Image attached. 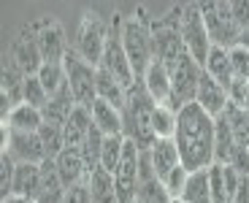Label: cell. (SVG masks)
<instances>
[{"label":"cell","instance_id":"cell-1","mask_svg":"<svg viewBox=\"0 0 249 203\" xmlns=\"http://www.w3.org/2000/svg\"><path fill=\"white\" fill-rule=\"evenodd\" d=\"M174 141L187 171H206L214 166V117H209L198 103L179 109Z\"/></svg>","mask_w":249,"mask_h":203},{"label":"cell","instance_id":"cell-2","mask_svg":"<svg viewBox=\"0 0 249 203\" xmlns=\"http://www.w3.org/2000/svg\"><path fill=\"white\" fill-rule=\"evenodd\" d=\"M157 103L152 100V95L146 92L143 81L138 79L136 84L127 90L124 98V109H122V133L127 141H133L141 152L152 149L155 138V128H152V117H155Z\"/></svg>","mask_w":249,"mask_h":203},{"label":"cell","instance_id":"cell-3","mask_svg":"<svg viewBox=\"0 0 249 203\" xmlns=\"http://www.w3.org/2000/svg\"><path fill=\"white\" fill-rule=\"evenodd\" d=\"M119 38H122L124 55L130 60V68L136 79H143V74L149 71V65L155 62V38H152V22L133 14L122 22L119 27Z\"/></svg>","mask_w":249,"mask_h":203},{"label":"cell","instance_id":"cell-4","mask_svg":"<svg viewBox=\"0 0 249 203\" xmlns=\"http://www.w3.org/2000/svg\"><path fill=\"white\" fill-rule=\"evenodd\" d=\"M179 14H181V6H176V8H171L168 14L157 17V22H152L155 60L162 62L168 71L187 55L184 41H181V33H179Z\"/></svg>","mask_w":249,"mask_h":203},{"label":"cell","instance_id":"cell-5","mask_svg":"<svg viewBox=\"0 0 249 203\" xmlns=\"http://www.w3.org/2000/svg\"><path fill=\"white\" fill-rule=\"evenodd\" d=\"M179 33H181L187 55L193 57L198 65H203L214 43L209 38V30H206V19H203V11H200V3H187V6H181Z\"/></svg>","mask_w":249,"mask_h":203},{"label":"cell","instance_id":"cell-6","mask_svg":"<svg viewBox=\"0 0 249 203\" xmlns=\"http://www.w3.org/2000/svg\"><path fill=\"white\" fill-rule=\"evenodd\" d=\"M200 11H203L206 30H209V38H212L214 46H222V49L238 46L244 30L233 19L231 3H200Z\"/></svg>","mask_w":249,"mask_h":203},{"label":"cell","instance_id":"cell-7","mask_svg":"<svg viewBox=\"0 0 249 203\" xmlns=\"http://www.w3.org/2000/svg\"><path fill=\"white\" fill-rule=\"evenodd\" d=\"M65 68V76H68V87L71 95H73L76 106H84V109H92V103L98 100V90H95V79H98V68L89 65L87 60H81L73 49L65 55L62 60Z\"/></svg>","mask_w":249,"mask_h":203},{"label":"cell","instance_id":"cell-8","mask_svg":"<svg viewBox=\"0 0 249 203\" xmlns=\"http://www.w3.org/2000/svg\"><path fill=\"white\" fill-rule=\"evenodd\" d=\"M108 33H111V30L106 27V22H103L95 11H87L84 17H81L79 30H76L73 52L81 57V60H87L89 65L98 68L100 65V57H103V49H106Z\"/></svg>","mask_w":249,"mask_h":203},{"label":"cell","instance_id":"cell-9","mask_svg":"<svg viewBox=\"0 0 249 203\" xmlns=\"http://www.w3.org/2000/svg\"><path fill=\"white\" fill-rule=\"evenodd\" d=\"M200 76H203V65H198L190 55H184L171 68V109L179 111L187 103H195Z\"/></svg>","mask_w":249,"mask_h":203},{"label":"cell","instance_id":"cell-10","mask_svg":"<svg viewBox=\"0 0 249 203\" xmlns=\"http://www.w3.org/2000/svg\"><path fill=\"white\" fill-rule=\"evenodd\" d=\"M138 163H141V149L133 141H124V152L114 171V187H117L119 203H136L138 195Z\"/></svg>","mask_w":249,"mask_h":203},{"label":"cell","instance_id":"cell-11","mask_svg":"<svg viewBox=\"0 0 249 203\" xmlns=\"http://www.w3.org/2000/svg\"><path fill=\"white\" fill-rule=\"evenodd\" d=\"M36 30V41H38V49H41V57L44 62H62L65 55L71 52L68 46V38H65V30L57 19H41L33 25Z\"/></svg>","mask_w":249,"mask_h":203},{"label":"cell","instance_id":"cell-12","mask_svg":"<svg viewBox=\"0 0 249 203\" xmlns=\"http://www.w3.org/2000/svg\"><path fill=\"white\" fill-rule=\"evenodd\" d=\"M3 152L11 154L17 163H36V166H41L44 160H49L38 133H17V130L6 128V125H3Z\"/></svg>","mask_w":249,"mask_h":203},{"label":"cell","instance_id":"cell-13","mask_svg":"<svg viewBox=\"0 0 249 203\" xmlns=\"http://www.w3.org/2000/svg\"><path fill=\"white\" fill-rule=\"evenodd\" d=\"M106 74H111L124 90H130L136 84V74L130 68V60L124 55V46H122V38H119V30H111L108 33V41H106V49H103V57H100V65Z\"/></svg>","mask_w":249,"mask_h":203},{"label":"cell","instance_id":"cell-14","mask_svg":"<svg viewBox=\"0 0 249 203\" xmlns=\"http://www.w3.org/2000/svg\"><path fill=\"white\" fill-rule=\"evenodd\" d=\"M8 60H11L25 76H38V71L44 68V57H41V49H38L33 25H27L25 30L17 36V41L11 43V52H8Z\"/></svg>","mask_w":249,"mask_h":203},{"label":"cell","instance_id":"cell-15","mask_svg":"<svg viewBox=\"0 0 249 203\" xmlns=\"http://www.w3.org/2000/svg\"><path fill=\"white\" fill-rule=\"evenodd\" d=\"M195 103H198L209 117L217 119V117H222L225 109L231 106V98H228V90H225L222 84H217V81L203 71L200 84H198V95H195Z\"/></svg>","mask_w":249,"mask_h":203},{"label":"cell","instance_id":"cell-16","mask_svg":"<svg viewBox=\"0 0 249 203\" xmlns=\"http://www.w3.org/2000/svg\"><path fill=\"white\" fill-rule=\"evenodd\" d=\"M238 182H241V176H238L231 166H219V163H214V166L209 168L212 203H233V195H236Z\"/></svg>","mask_w":249,"mask_h":203},{"label":"cell","instance_id":"cell-17","mask_svg":"<svg viewBox=\"0 0 249 203\" xmlns=\"http://www.w3.org/2000/svg\"><path fill=\"white\" fill-rule=\"evenodd\" d=\"M38 187H41V166L36 163H17L11 182V198H22V201L36 203Z\"/></svg>","mask_w":249,"mask_h":203},{"label":"cell","instance_id":"cell-18","mask_svg":"<svg viewBox=\"0 0 249 203\" xmlns=\"http://www.w3.org/2000/svg\"><path fill=\"white\" fill-rule=\"evenodd\" d=\"M54 166H57V173H60V179H62L65 187L81 185V182H87V176H89V171H87V166H84V157H81L79 149H62V152L54 157Z\"/></svg>","mask_w":249,"mask_h":203},{"label":"cell","instance_id":"cell-19","mask_svg":"<svg viewBox=\"0 0 249 203\" xmlns=\"http://www.w3.org/2000/svg\"><path fill=\"white\" fill-rule=\"evenodd\" d=\"M149 160H152V168L160 179H165L171 171L181 166V154H179V147H176L174 138H157L149 149Z\"/></svg>","mask_w":249,"mask_h":203},{"label":"cell","instance_id":"cell-20","mask_svg":"<svg viewBox=\"0 0 249 203\" xmlns=\"http://www.w3.org/2000/svg\"><path fill=\"white\" fill-rule=\"evenodd\" d=\"M89 130H92V114L84 106H76L71 111L68 122L62 125V133H65V149H81V144L87 141Z\"/></svg>","mask_w":249,"mask_h":203},{"label":"cell","instance_id":"cell-21","mask_svg":"<svg viewBox=\"0 0 249 203\" xmlns=\"http://www.w3.org/2000/svg\"><path fill=\"white\" fill-rule=\"evenodd\" d=\"M143 87H146V92L152 95L157 106H168L171 103V71L162 62H152L149 71L143 74Z\"/></svg>","mask_w":249,"mask_h":203},{"label":"cell","instance_id":"cell-22","mask_svg":"<svg viewBox=\"0 0 249 203\" xmlns=\"http://www.w3.org/2000/svg\"><path fill=\"white\" fill-rule=\"evenodd\" d=\"M65 192H68V187L62 185L54 160H44L41 163V187H38L36 203H62Z\"/></svg>","mask_w":249,"mask_h":203},{"label":"cell","instance_id":"cell-23","mask_svg":"<svg viewBox=\"0 0 249 203\" xmlns=\"http://www.w3.org/2000/svg\"><path fill=\"white\" fill-rule=\"evenodd\" d=\"M203 71L217 84H222L225 90L236 81V74H233V65H231V52L222 49V46H212V52H209V57L203 62Z\"/></svg>","mask_w":249,"mask_h":203},{"label":"cell","instance_id":"cell-24","mask_svg":"<svg viewBox=\"0 0 249 203\" xmlns=\"http://www.w3.org/2000/svg\"><path fill=\"white\" fill-rule=\"evenodd\" d=\"M3 125L17 130V133H38L41 125H44V111L33 109L27 103H19L8 111V117L3 119Z\"/></svg>","mask_w":249,"mask_h":203},{"label":"cell","instance_id":"cell-25","mask_svg":"<svg viewBox=\"0 0 249 203\" xmlns=\"http://www.w3.org/2000/svg\"><path fill=\"white\" fill-rule=\"evenodd\" d=\"M89 114H92V125L103 135H124L122 133V111L114 109L111 103H106V100H95L92 109H89Z\"/></svg>","mask_w":249,"mask_h":203},{"label":"cell","instance_id":"cell-26","mask_svg":"<svg viewBox=\"0 0 249 203\" xmlns=\"http://www.w3.org/2000/svg\"><path fill=\"white\" fill-rule=\"evenodd\" d=\"M25 81H27V76L6 57V60H3V95H0V100H6V103H11V106H19L22 103Z\"/></svg>","mask_w":249,"mask_h":203},{"label":"cell","instance_id":"cell-27","mask_svg":"<svg viewBox=\"0 0 249 203\" xmlns=\"http://www.w3.org/2000/svg\"><path fill=\"white\" fill-rule=\"evenodd\" d=\"M87 187L92 203H119L117 201V187H114V173H108L106 168H98L87 176Z\"/></svg>","mask_w":249,"mask_h":203},{"label":"cell","instance_id":"cell-28","mask_svg":"<svg viewBox=\"0 0 249 203\" xmlns=\"http://www.w3.org/2000/svg\"><path fill=\"white\" fill-rule=\"evenodd\" d=\"M236 149H238V144H236V138H233L228 122H225V117H217L214 119V163L228 166Z\"/></svg>","mask_w":249,"mask_h":203},{"label":"cell","instance_id":"cell-29","mask_svg":"<svg viewBox=\"0 0 249 203\" xmlns=\"http://www.w3.org/2000/svg\"><path fill=\"white\" fill-rule=\"evenodd\" d=\"M95 90H98V100H106L114 109L122 111L124 109V98H127V90L114 79L111 74H106L103 68H98V79H95Z\"/></svg>","mask_w":249,"mask_h":203},{"label":"cell","instance_id":"cell-30","mask_svg":"<svg viewBox=\"0 0 249 203\" xmlns=\"http://www.w3.org/2000/svg\"><path fill=\"white\" fill-rule=\"evenodd\" d=\"M179 201L184 203H212V185H209V168L206 171H190Z\"/></svg>","mask_w":249,"mask_h":203},{"label":"cell","instance_id":"cell-31","mask_svg":"<svg viewBox=\"0 0 249 203\" xmlns=\"http://www.w3.org/2000/svg\"><path fill=\"white\" fill-rule=\"evenodd\" d=\"M222 117H225V122H228V128H231V133H233L238 147H249V111L228 106Z\"/></svg>","mask_w":249,"mask_h":203},{"label":"cell","instance_id":"cell-32","mask_svg":"<svg viewBox=\"0 0 249 203\" xmlns=\"http://www.w3.org/2000/svg\"><path fill=\"white\" fill-rule=\"evenodd\" d=\"M38 79L44 84V90L49 92V100L60 92L62 87L68 84V76H65V68L62 62H44V68L38 71Z\"/></svg>","mask_w":249,"mask_h":203},{"label":"cell","instance_id":"cell-33","mask_svg":"<svg viewBox=\"0 0 249 203\" xmlns=\"http://www.w3.org/2000/svg\"><path fill=\"white\" fill-rule=\"evenodd\" d=\"M176 125H179V111L171 106H157L155 117H152V128H155V138H174Z\"/></svg>","mask_w":249,"mask_h":203},{"label":"cell","instance_id":"cell-34","mask_svg":"<svg viewBox=\"0 0 249 203\" xmlns=\"http://www.w3.org/2000/svg\"><path fill=\"white\" fill-rule=\"evenodd\" d=\"M38 138L44 144V152L49 160H54L57 154L65 149V133H62V125H52V122H44L41 130H38Z\"/></svg>","mask_w":249,"mask_h":203},{"label":"cell","instance_id":"cell-35","mask_svg":"<svg viewBox=\"0 0 249 203\" xmlns=\"http://www.w3.org/2000/svg\"><path fill=\"white\" fill-rule=\"evenodd\" d=\"M124 135H106L103 141V154H100V168H106L108 173L117 171L119 160H122V152H124Z\"/></svg>","mask_w":249,"mask_h":203},{"label":"cell","instance_id":"cell-36","mask_svg":"<svg viewBox=\"0 0 249 203\" xmlns=\"http://www.w3.org/2000/svg\"><path fill=\"white\" fill-rule=\"evenodd\" d=\"M22 103L33 106V109H38V111H44L46 106H49V92L44 90V84H41L38 76H27L25 90H22Z\"/></svg>","mask_w":249,"mask_h":203},{"label":"cell","instance_id":"cell-37","mask_svg":"<svg viewBox=\"0 0 249 203\" xmlns=\"http://www.w3.org/2000/svg\"><path fill=\"white\" fill-rule=\"evenodd\" d=\"M14 171H17V160L11 154H0V192H3V201L11 198V182H14Z\"/></svg>","mask_w":249,"mask_h":203},{"label":"cell","instance_id":"cell-38","mask_svg":"<svg viewBox=\"0 0 249 203\" xmlns=\"http://www.w3.org/2000/svg\"><path fill=\"white\" fill-rule=\"evenodd\" d=\"M187 179H190V171H187L184 166H179L176 171H171L168 176L162 179V185H165V190H168L171 201L181 198V192H184V185H187Z\"/></svg>","mask_w":249,"mask_h":203},{"label":"cell","instance_id":"cell-39","mask_svg":"<svg viewBox=\"0 0 249 203\" xmlns=\"http://www.w3.org/2000/svg\"><path fill=\"white\" fill-rule=\"evenodd\" d=\"M228 98H231V106L249 111V81L247 79H236L231 87H228Z\"/></svg>","mask_w":249,"mask_h":203},{"label":"cell","instance_id":"cell-40","mask_svg":"<svg viewBox=\"0 0 249 203\" xmlns=\"http://www.w3.org/2000/svg\"><path fill=\"white\" fill-rule=\"evenodd\" d=\"M228 52H231V65H233L236 79H249V49H244L238 43V46H233Z\"/></svg>","mask_w":249,"mask_h":203},{"label":"cell","instance_id":"cell-41","mask_svg":"<svg viewBox=\"0 0 249 203\" xmlns=\"http://www.w3.org/2000/svg\"><path fill=\"white\" fill-rule=\"evenodd\" d=\"M62 203H92V195H89V187H87V182H81V185H73V187H68V192H65V198H62Z\"/></svg>","mask_w":249,"mask_h":203},{"label":"cell","instance_id":"cell-42","mask_svg":"<svg viewBox=\"0 0 249 203\" xmlns=\"http://www.w3.org/2000/svg\"><path fill=\"white\" fill-rule=\"evenodd\" d=\"M233 8V19L238 22L241 30H249V3H231Z\"/></svg>","mask_w":249,"mask_h":203},{"label":"cell","instance_id":"cell-43","mask_svg":"<svg viewBox=\"0 0 249 203\" xmlns=\"http://www.w3.org/2000/svg\"><path fill=\"white\" fill-rule=\"evenodd\" d=\"M3 203H33V201H22V198H6Z\"/></svg>","mask_w":249,"mask_h":203},{"label":"cell","instance_id":"cell-44","mask_svg":"<svg viewBox=\"0 0 249 203\" xmlns=\"http://www.w3.org/2000/svg\"><path fill=\"white\" fill-rule=\"evenodd\" d=\"M171 203H184V201H179V198H176V201H171Z\"/></svg>","mask_w":249,"mask_h":203},{"label":"cell","instance_id":"cell-45","mask_svg":"<svg viewBox=\"0 0 249 203\" xmlns=\"http://www.w3.org/2000/svg\"><path fill=\"white\" fill-rule=\"evenodd\" d=\"M247 149H249V147H247Z\"/></svg>","mask_w":249,"mask_h":203},{"label":"cell","instance_id":"cell-46","mask_svg":"<svg viewBox=\"0 0 249 203\" xmlns=\"http://www.w3.org/2000/svg\"><path fill=\"white\" fill-rule=\"evenodd\" d=\"M247 81H249V79H247Z\"/></svg>","mask_w":249,"mask_h":203}]
</instances>
